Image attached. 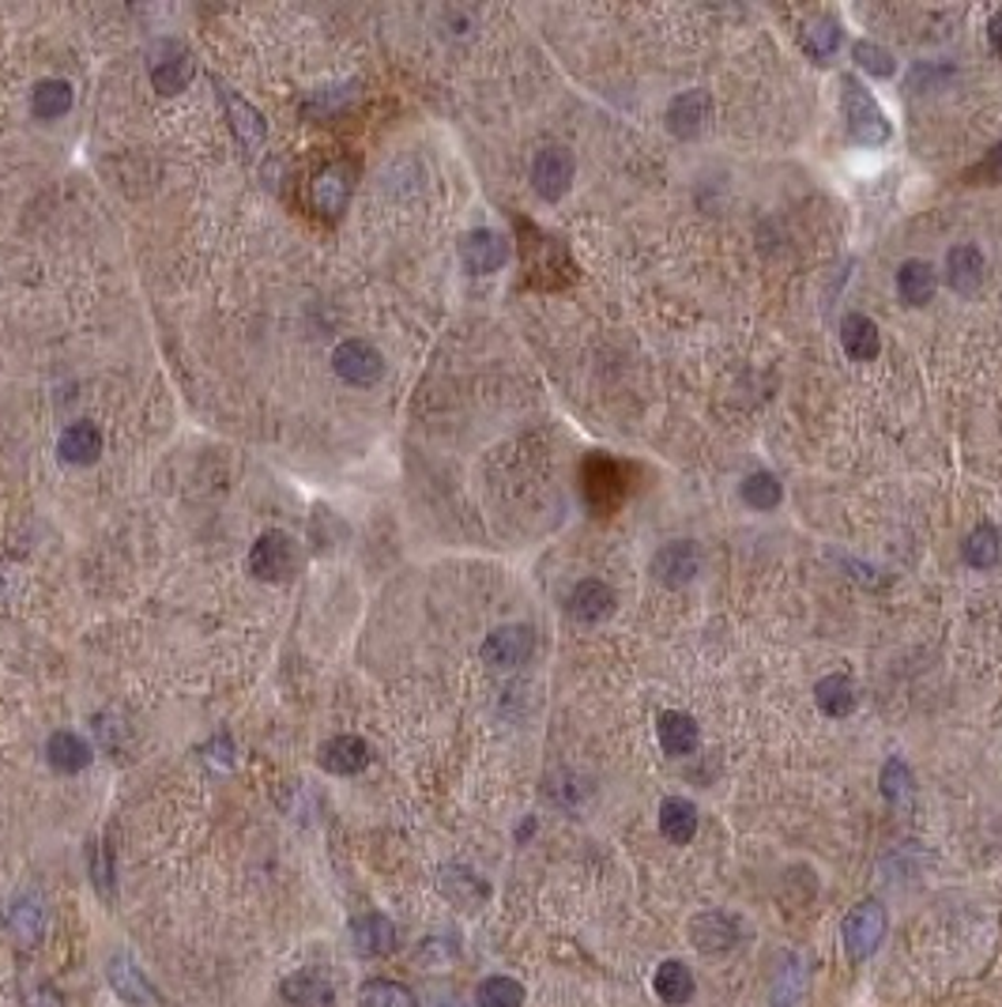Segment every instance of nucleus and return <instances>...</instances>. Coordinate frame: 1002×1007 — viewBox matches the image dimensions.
<instances>
[{"mask_svg": "<svg viewBox=\"0 0 1002 1007\" xmlns=\"http://www.w3.org/2000/svg\"><path fill=\"white\" fill-rule=\"evenodd\" d=\"M841 110H844V125L848 137L863 148H882L893 137V125L885 118V110L878 107V99L863 88L859 80L841 83Z\"/></svg>", "mask_w": 1002, "mask_h": 1007, "instance_id": "f257e3e1", "label": "nucleus"}, {"mask_svg": "<svg viewBox=\"0 0 1002 1007\" xmlns=\"http://www.w3.org/2000/svg\"><path fill=\"white\" fill-rule=\"evenodd\" d=\"M294 570H298V547H294V540L280 528L261 532L250 551V574L256 582L280 585L294 574Z\"/></svg>", "mask_w": 1002, "mask_h": 1007, "instance_id": "f03ea898", "label": "nucleus"}, {"mask_svg": "<svg viewBox=\"0 0 1002 1007\" xmlns=\"http://www.w3.org/2000/svg\"><path fill=\"white\" fill-rule=\"evenodd\" d=\"M332 370H336L347 385L370 389L381 382V374H385V355H381L370 340H343V344L332 351Z\"/></svg>", "mask_w": 1002, "mask_h": 1007, "instance_id": "7ed1b4c3", "label": "nucleus"}, {"mask_svg": "<svg viewBox=\"0 0 1002 1007\" xmlns=\"http://www.w3.org/2000/svg\"><path fill=\"white\" fill-rule=\"evenodd\" d=\"M882 936H885V909H882V902L867 898V902H859L852 914L844 917V947H848V955H852L856 963L871 958L878 951V944H882Z\"/></svg>", "mask_w": 1002, "mask_h": 1007, "instance_id": "20e7f679", "label": "nucleus"}, {"mask_svg": "<svg viewBox=\"0 0 1002 1007\" xmlns=\"http://www.w3.org/2000/svg\"><path fill=\"white\" fill-rule=\"evenodd\" d=\"M479 653L490 668H520V664H528V657L536 653V634H532V626H524V623L498 626V631L486 634Z\"/></svg>", "mask_w": 1002, "mask_h": 1007, "instance_id": "39448f33", "label": "nucleus"}, {"mask_svg": "<svg viewBox=\"0 0 1002 1007\" xmlns=\"http://www.w3.org/2000/svg\"><path fill=\"white\" fill-rule=\"evenodd\" d=\"M573 170H577L573 151L550 144V148H543L536 155V163H532V185H536V193L543 201H561L573 185Z\"/></svg>", "mask_w": 1002, "mask_h": 1007, "instance_id": "423d86ee", "label": "nucleus"}, {"mask_svg": "<svg viewBox=\"0 0 1002 1007\" xmlns=\"http://www.w3.org/2000/svg\"><path fill=\"white\" fill-rule=\"evenodd\" d=\"M701 570V555L694 540H675V544H664L652 558V577L664 588H682L698 577Z\"/></svg>", "mask_w": 1002, "mask_h": 1007, "instance_id": "0eeeda50", "label": "nucleus"}, {"mask_svg": "<svg viewBox=\"0 0 1002 1007\" xmlns=\"http://www.w3.org/2000/svg\"><path fill=\"white\" fill-rule=\"evenodd\" d=\"M107 981H110V989L118 993L125 1004H132V1007H162V996H159V989L148 981V974H140V966L132 963L129 955L110 958V966H107Z\"/></svg>", "mask_w": 1002, "mask_h": 1007, "instance_id": "6e6552de", "label": "nucleus"}, {"mask_svg": "<svg viewBox=\"0 0 1002 1007\" xmlns=\"http://www.w3.org/2000/svg\"><path fill=\"white\" fill-rule=\"evenodd\" d=\"M690 936H694V947H698V951L720 955V951H731V947H739L742 936H747V928H742L739 917L712 909V914H701L698 920H694Z\"/></svg>", "mask_w": 1002, "mask_h": 1007, "instance_id": "1a4fd4ad", "label": "nucleus"}, {"mask_svg": "<svg viewBox=\"0 0 1002 1007\" xmlns=\"http://www.w3.org/2000/svg\"><path fill=\"white\" fill-rule=\"evenodd\" d=\"M712 118V99L709 91H682L671 99L667 107V129L675 132L679 140H698L705 125Z\"/></svg>", "mask_w": 1002, "mask_h": 1007, "instance_id": "9d476101", "label": "nucleus"}, {"mask_svg": "<svg viewBox=\"0 0 1002 1007\" xmlns=\"http://www.w3.org/2000/svg\"><path fill=\"white\" fill-rule=\"evenodd\" d=\"M623 491H626V483H623V472H618L615 461L591 457L585 464V499L596 513L615 510L618 502H623Z\"/></svg>", "mask_w": 1002, "mask_h": 1007, "instance_id": "9b49d317", "label": "nucleus"}, {"mask_svg": "<svg viewBox=\"0 0 1002 1007\" xmlns=\"http://www.w3.org/2000/svg\"><path fill=\"white\" fill-rule=\"evenodd\" d=\"M460 256H464L467 272L490 275V272H502L505 261H509V242H505V234L486 231L483 226V231H472L460 242Z\"/></svg>", "mask_w": 1002, "mask_h": 1007, "instance_id": "f8f14e48", "label": "nucleus"}, {"mask_svg": "<svg viewBox=\"0 0 1002 1007\" xmlns=\"http://www.w3.org/2000/svg\"><path fill=\"white\" fill-rule=\"evenodd\" d=\"M317 763H321V769H328V774L351 777L370 766V744L362 736H332L328 744H321Z\"/></svg>", "mask_w": 1002, "mask_h": 1007, "instance_id": "ddd939ff", "label": "nucleus"}, {"mask_svg": "<svg viewBox=\"0 0 1002 1007\" xmlns=\"http://www.w3.org/2000/svg\"><path fill=\"white\" fill-rule=\"evenodd\" d=\"M196 64L193 57H189L181 46H162L155 53V61H151V83H155L159 94H178L189 88V80H193Z\"/></svg>", "mask_w": 1002, "mask_h": 1007, "instance_id": "4468645a", "label": "nucleus"}, {"mask_svg": "<svg viewBox=\"0 0 1002 1007\" xmlns=\"http://www.w3.org/2000/svg\"><path fill=\"white\" fill-rule=\"evenodd\" d=\"M102 453V431L88 420L80 423H69L61 431V439H57V457L64 464H75V469H83V464H94Z\"/></svg>", "mask_w": 1002, "mask_h": 1007, "instance_id": "2eb2a0df", "label": "nucleus"}, {"mask_svg": "<svg viewBox=\"0 0 1002 1007\" xmlns=\"http://www.w3.org/2000/svg\"><path fill=\"white\" fill-rule=\"evenodd\" d=\"M984 272H988V261L984 253H980V245H953L947 253V283L958 294H972L984 283Z\"/></svg>", "mask_w": 1002, "mask_h": 1007, "instance_id": "dca6fc26", "label": "nucleus"}, {"mask_svg": "<svg viewBox=\"0 0 1002 1007\" xmlns=\"http://www.w3.org/2000/svg\"><path fill=\"white\" fill-rule=\"evenodd\" d=\"M351 947H355V955H362V958L388 955L396 947V925L381 914L358 917L355 925H351Z\"/></svg>", "mask_w": 1002, "mask_h": 1007, "instance_id": "f3484780", "label": "nucleus"}, {"mask_svg": "<svg viewBox=\"0 0 1002 1007\" xmlns=\"http://www.w3.org/2000/svg\"><path fill=\"white\" fill-rule=\"evenodd\" d=\"M656 736H660V747L667 755H694L701 744V728L698 721L682 709H667L660 714V725H656Z\"/></svg>", "mask_w": 1002, "mask_h": 1007, "instance_id": "a211bd4d", "label": "nucleus"}, {"mask_svg": "<svg viewBox=\"0 0 1002 1007\" xmlns=\"http://www.w3.org/2000/svg\"><path fill=\"white\" fill-rule=\"evenodd\" d=\"M841 344L848 359L871 363V359H878V351H882V332H878V325L867 313H848L841 325Z\"/></svg>", "mask_w": 1002, "mask_h": 1007, "instance_id": "6ab92c4d", "label": "nucleus"}, {"mask_svg": "<svg viewBox=\"0 0 1002 1007\" xmlns=\"http://www.w3.org/2000/svg\"><path fill=\"white\" fill-rule=\"evenodd\" d=\"M615 612V593L604 582H580L569 593V615L577 623H604L607 615Z\"/></svg>", "mask_w": 1002, "mask_h": 1007, "instance_id": "aec40b11", "label": "nucleus"}, {"mask_svg": "<svg viewBox=\"0 0 1002 1007\" xmlns=\"http://www.w3.org/2000/svg\"><path fill=\"white\" fill-rule=\"evenodd\" d=\"M45 758H50V766L57 774H80V769L91 766V747L83 736L61 728V733H53L45 739Z\"/></svg>", "mask_w": 1002, "mask_h": 1007, "instance_id": "412c9836", "label": "nucleus"}, {"mask_svg": "<svg viewBox=\"0 0 1002 1007\" xmlns=\"http://www.w3.org/2000/svg\"><path fill=\"white\" fill-rule=\"evenodd\" d=\"M934 288H939V275H934L928 261H904L897 269V294L909 306H928L934 299Z\"/></svg>", "mask_w": 1002, "mask_h": 1007, "instance_id": "4be33fe9", "label": "nucleus"}, {"mask_svg": "<svg viewBox=\"0 0 1002 1007\" xmlns=\"http://www.w3.org/2000/svg\"><path fill=\"white\" fill-rule=\"evenodd\" d=\"M652 989H656V996H660L664 1004L682 1007V1004L694 1000V989H698V985H694L690 966L679 963V958H667V963H660V970H656V977H652Z\"/></svg>", "mask_w": 1002, "mask_h": 1007, "instance_id": "5701e85b", "label": "nucleus"}, {"mask_svg": "<svg viewBox=\"0 0 1002 1007\" xmlns=\"http://www.w3.org/2000/svg\"><path fill=\"white\" fill-rule=\"evenodd\" d=\"M351 201V170L347 167H328L313 182V204L324 215H340Z\"/></svg>", "mask_w": 1002, "mask_h": 1007, "instance_id": "b1692460", "label": "nucleus"}, {"mask_svg": "<svg viewBox=\"0 0 1002 1007\" xmlns=\"http://www.w3.org/2000/svg\"><path fill=\"white\" fill-rule=\"evenodd\" d=\"M280 993H283V1000L294 1007H332L336 1004V989L317 974H291L280 985Z\"/></svg>", "mask_w": 1002, "mask_h": 1007, "instance_id": "393cba45", "label": "nucleus"}, {"mask_svg": "<svg viewBox=\"0 0 1002 1007\" xmlns=\"http://www.w3.org/2000/svg\"><path fill=\"white\" fill-rule=\"evenodd\" d=\"M660 834L671 845H686L698 834V807L682 796H667L660 804Z\"/></svg>", "mask_w": 1002, "mask_h": 1007, "instance_id": "a878e982", "label": "nucleus"}, {"mask_svg": "<svg viewBox=\"0 0 1002 1007\" xmlns=\"http://www.w3.org/2000/svg\"><path fill=\"white\" fill-rule=\"evenodd\" d=\"M31 110H34V118H42V121L64 118V113L72 110V83L57 80V75H50V80H38L34 91H31Z\"/></svg>", "mask_w": 1002, "mask_h": 1007, "instance_id": "bb28decb", "label": "nucleus"}, {"mask_svg": "<svg viewBox=\"0 0 1002 1007\" xmlns=\"http://www.w3.org/2000/svg\"><path fill=\"white\" fill-rule=\"evenodd\" d=\"M8 928L23 947H34L45 933V906L34 895L19 898L12 909H8Z\"/></svg>", "mask_w": 1002, "mask_h": 1007, "instance_id": "cd10ccee", "label": "nucleus"}, {"mask_svg": "<svg viewBox=\"0 0 1002 1007\" xmlns=\"http://www.w3.org/2000/svg\"><path fill=\"white\" fill-rule=\"evenodd\" d=\"M814 702L818 709H822L826 717H848L856 709V683L848 676H826L822 683L814 687Z\"/></svg>", "mask_w": 1002, "mask_h": 1007, "instance_id": "c85d7f7f", "label": "nucleus"}, {"mask_svg": "<svg viewBox=\"0 0 1002 1007\" xmlns=\"http://www.w3.org/2000/svg\"><path fill=\"white\" fill-rule=\"evenodd\" d=\"M961 555H965V563L972 570H991V566L999 563V555H1002V536L991 525H976V528L969 532Z\"/></svg>", "mask_w": 1002, "mask_h": 1007, "instance_id": "c756f323", "label": "nucleus"}, {"mask_svg": "<svg viewBox=\"0 0 1002 1007\" xmlns=\"http://www.w3.org/2000/svg\"><path fill=\"white\" fill-rule=\"evenodd\" d=\"M223 102H226V110H231V118H234L237 140H242V144L250 148V151L261 148V140H264V121H261V113H256L245 99H234L231 91H223Z\"/></svg>", "mask_w": 1002, "mask_h": 1007, "instance_id": "7c9ffc66", "label": "nucleus"}, {"mask_svg": "<svg viewBox=\"0 0 1002 1007\" xmlns=\"http://www.w3.org/2000/svg\"><path fill=\"white\" fill-rule=\"evenodd\" d=\"M475 1004L479 1007H520L524 1004V985L517 977H486L475 989Z\"/></svg>", "mask_w": 1002, "mask_h": 1007, "instance_id": "2f4dec72", "label": "nucleus"}, {"mask_svg": "<svg viewBox=\"0 0 1002 1007\" xmlns=\"http://www.w3.org/2000/svg\"><path fill=\"white\" fill-rule=\"evenodd\" d=\"M803 50L814 57V61H829L837 50H841V23L837 19H814L803 34Z\"/></svg>", "mask_w": 1002, "mask_h": 1007, "instance_id": "473e14b6", "label": "nucleus"}, {"mask_svg": "<svg viewBox=\"0 0 1002 1007\" xmlns=\"http://www.w3.org/2000/svg\"><path fill=\"white\" fill-rule=\"evenodd\" d=\"M780 483H777V476L772 472H750L747 480H742V502H747L750 510H777L780 506Z\"/></svg>", "mask_w": 1002, "mask_h": 1007, "instance_id": "72a5a7b5", "label": "nucleus"}, {"mask_svg": "<svg viewBox=\"0 0 1002 1007\" xmlns=\"http://www.w3.org/2000/svg\"><path fill=\"white\" fill-rule=\"evenodd\" d=\"M358 1007H415V996L399 981H366L358 993Z\"/></svg>", "mask_w": 1002, "mask_h": 1007, "instance_id": "f704fd0d", "label": "nucleus"}, {"mask_svg": "<svg viewBox=\"0 0 1002 1007\" xmlns=\"http://www.w3.org/2000/svg\"><path fill=\"white\" fill-rule=\"evenodd\" d=\"M852 61H856L863 72L878 75V80H885V75H893V72H897L893 53L885 50V46L871 42V38H859V42H852Z\"/></svg>", "mask_w": 1002, "mask_h": 1007, "instance_id": "c9c22d12", "label": "nucleus"}, {"mask_svg": "<svg viewBox=\"0 0 1002 1007\" xmlns=\"http://www.w3.org/2000/svg\"><path fill=\"white\" fill-rule=\"evenodd\" d=\"M912 788H915V782H912V769L901 763V758H890V763L882 766V796L890 804H909L912 800Z\"/></svg>", "mask_w": 1002, "mask_h": 1007, "instance_id": "e433bc0d", "label": "nucleus"}, {"mask_svg": "<svg viewBox=\"0 0 1002 1007\" xmlns=\"http://www.w3.org/2000/svg\"><path fill=\"white\" fill-rule=\"evenodd\" d=\"M442 879H445V883H442V887H445V895H448V898H456V902H460V906H464V890H472V895L479 898V902L486 898L483 879H479V876H472V872H467V868H448Z\"/></svg>", "mask_w": 1002, "mask_h": 1007, "instance_id": "4c0bfd02", "label": "nucleus"}, {"mask_svg": "<svg viewBox=\"0 0 1002 1007\" xmlns=\"http://www.w3.org/2000/svg\"><path fill=\"white\" fill-rule=\"evenodd\" d=\"M969 185H1002V144L991 148L984 159L965 174Z\"/></svg>", "mask_w": 1002, "mask_h": 1007, "instance_id": "58836bf2", "label": "nucleus"}, {"mask_svg": "<svg viewBox=\"0 0 1002 1007\" xmlns=\"http://www.w3.org/2000/svg\"><path fill=\"white\" fill-rule=\"evenodd\" d=\"M91 879H94V887H99L102 895L110 898L113 868H110V853H107V845H102V842H94V845H91Z\"/></svg>", "mask_w": 1002, "mask_h": 1007, "instance_id": "ea45409f", "label": "nucleus"}, {"mask_svg": "<svg viewBox=\"0 0 1002 1007\" xmlns=\"http://www.w3.org/2000/svg\"><path fill=\"white\" fill-rule=\"evenodd\" d=\"M27 1007H64V1000H61V993L57 989L42 985V989H34L31 996H27Z\"/></svg>", "mask_w": 1002, "mask_h": 1007, "instance_id": "a19ab883", "label": "nucleus"}, {"mask_svg": "<svg viewBox=\"0 0 1002 1007\" xmlns=\"http://www.w3.org/2000/svg\"><path fill=\"white\" fill-rule=\"evenodd\" d=\"M208 755L219 758V766H231V763H234V747H231V739H226V736L212 739V747H208Z\"/></svg>", "mask_w": 1002, "mask_h": 1007, "instance_id": "79ce46f5", "label": "nucleus"}, {"mask_svg": "<svg viewBox=\"0 0 1002 1007\" xmlns=\"http://www.w3.org/2000/svg\"><path fill=\"white\" fill-rule=\"evenodd\" d=\"M988 42H991V50H995V57H1002V12L991 16V23H988Z\"/></svg>", "mask_w": 1002, "mask_h": 1007, "instance_id": "37998d69", "label": "nucleus"}]
</instances>
